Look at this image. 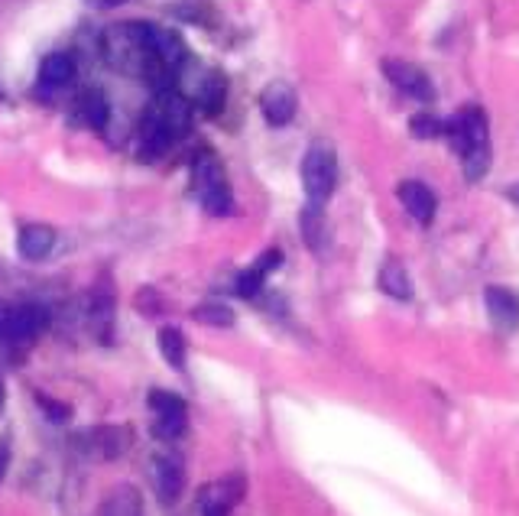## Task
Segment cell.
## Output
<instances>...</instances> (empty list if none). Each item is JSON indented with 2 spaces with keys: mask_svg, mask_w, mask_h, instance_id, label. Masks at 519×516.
<instances>
[{
  "mask_svg": "<svg viewBox=\"0 0 519 516\" xmlns=\"http://www.w3.org/2000/svg\"><path fill=\"white\" fill-rule=\"evenodd\" d=\"M451 147L461 156L464 176L477 182L484 176L490 163V130H487V114L481 108H461L451 121H445V134Z\"/></svg>",
  "mask_w": 519,
  "mask_h": 516,
  "instance_id": "6da1fadb",
  "label": "cell"
},
{
  "mask_svg": "<svg viewBox=\"0 0 519 516\" xmlns=\"http://www.w3.org/2000/svg\"><path fill=\"white\" fill-rule=\"evenodd\" d=\"M192 185L198 202L205 205L208 215H231L234 198H231V185L224 179V169L218 163L215 153H202L192 166Z\"/></svg>",
  "mask_w": 519,
  "mask_h": 516,
  "instance_id": "7a4b0ae2",
  "label": "cell"
},
{
  "mask_svg": "<svg viewBox=\"0 0 519 516\" xmlns=\"http://www.w3.org/2000/svg\"><path fill=\"white\" fill-rule=\"evenodd\" d=\"M302 185H305V195H309L312 205H325L331 192L338 185V160L331 147L325 143H315V147L305 153L302 160Z\"/></svg>",
  "mask_w": 519,
  "mask_h": 516,
  "instance_id": "3957f363",
  "label": "cell"
},
{
  "mask_svg": "<svg viewBox=\"0 0 519 516\" xmlns=\"http://www.w3.org/2000/svg\"><path fill=\"white\" fill-rule=\"evenodd\" d=\"M49 325V312L43 306H33V302H13L0 299V338L4 341H30Z\"/></svg>",
  "mask_w": 519,
  "mask_h": 516,
  "instance_id": "277c9868",
  "label": "cell"
},
{
  "mask_svg": "<svg viewBox=\"0 0 519 516\" xmlns=\"http://www.w3.org/2000/svg\"><path fill=\"white\" fill-rule=\"evenodd\" d=\"M146 114H150L153 121L163 127L172 140H179L185 130L192 127V104L176 88H163V91H159L156 101L150 104V108H146Z\"/></svg>",
  "mask_w": 519,
  "mask_h": 516,
  "instance_id": "5b68a950",
  "label": "cell"
},
{
  "mask_svg": "<svg viewBox=\"0 0 519 516\" xmlns=\"http://www.w3.org/2000/svg\"><path fill=\"white\" fill-rule=\"evenodd\" d=\"M241 497H244V478L241 474H228V478L202 487L198 507H202V516H228L234 504H241Z\"/></svg>",
  "mask_w": 519,
  "mask_h": 516,
  "instance_id": "8992f818",
  "label": "cell"
},
{
  "mask_svg": "<svg viewBox=\"0 0 519 516\" xmlns=\"http://www.w3.org/2000/svg\"><path fill=\"white\" fill-rule=\"evenodd\" d=\"M383 75H387L390 82L409 98H416V101H432L435 98V88L429 82V75H425L419 65L403 62V59H387L383 62Z\"/></svg>",
  "mask_w": 519,
  "mask_h": 516,
  "instance_id": "52a82bcc",
  "label": "cell"
},
{
  "mask_svg": "<svg viewBox=\"0 0 519 516\" xmlns=\"http://www.w3.org/2000/svg\"><path fill=\"white\" fill-rule=\"evenodd\" d=\"M153 484L163 504H176L185 491V465L179 455L163 452L153 458Z\"/></svg>",
  "mask_w": 519,
  "mask_h": 516,
  "instance_id": "ba28073f",
  "label": "cell"
},
{
  "mask_svg": "<svg viewBox=\"0 0 519 516\" xmlns=\"http://www.w3.org/2000/svg\"><path fill=\"white\" fill-rule=\"evenodd\" d=\"M260 111L266 117V124L273 127H286L292 117H296V91H292L286 82H273L263 88L260 95Z\"/></svg>",
  "mask_w": 519,
  "mask_h": 516,
  "instance_id": "9c48e42d",
  "label": "cell"
},
{
  "mask_svg": "<svg viewBox=\"0 0 519 516\" xmlns=\"http://www.w3.org/2000/svg\"><path fill=\"white\" fill-rule=\"evenodd\" d=\"M484 306L490 322H494L500 332H513L519 325V296L507 286H487L484 289Z\"/></svg>",
  "mask_w": 519,
  "mask_h": 516,
  "instance_id": "30bf717a",
  "label": "cell"
},
{
  "mask_svg": "<svg viewBox=\"0 0 519 516\" xmlns=\"http://www.w3.org/2000/svg\"><path fill=\"white\" fill-rule=\"evenodd\" d=\"M396 195H399V202H403V208L419 224H432V218H435V195H432L429 185L416 182V179H406V182H399Z\"/></svg>",
  "mask_w": 519,
  "mask_h": 516,
  "instance_id": "8fae6325",
  "label": "cell"
},
{
  "mask_svg": "<svg viewBox=\"0 0 519 516\" xmlns=\"http://www.w3.org/2000/svg\"><path fill=\"white\" fill-rule=\"evenodd\" d=\"M195 104L202 108L205 114H218L224 108V98H228V82H224L221 72H205L202 78H198V85L192 91Z\"/></svg>",
  "mask_w": 519,
  "mask_h": 516,
  "instance_id": "7c38bea8",
  "label": "cell"
},
{
  "mask_svg": "<svg viewBox=\"0 0 519 516\" xmlns=\"http://www.w3.org/2000/svg\"><path fill=\"white\" fill-rule=\"evenodd\" d=\"M17 247L26 260H43L52 254V247H56V231H52L49 224H26L17 237Z\"/></svg>",
  "mask_w": 519,
  "mask_h": 516,
  "instance_id": "4fadbf2b",
  "label": "cell"
},
{
  "mask_svg": "<svg viewBox=\"0 0 519 516\" xmlns=\"http://www.w3.org/2000/svg\"><path fill=\"white\" fill-rule=\"evenodd\" d=\"M75 114H78V121L88 124L91 130H104V127H108L111 108H108V98H104V91H98V88L82 91V95H78V101H75Z\"/></svg>",
  "mask_w": 519,
  "mask_h": 516,
  "instance_id": "5bb4252c",
  "label": "cell"
},
{
  "mask_svg": "<svg viewBox=\"0 0 519 516\" xmlns=\"http://www.w3.org/2000/svg\"><path fill=\"white\" fill-rule=\"evenodd\" d=\"M75 78V59L69 52H49L39 65V85L46 88H62Z\"/></svg>",
  "mask_w": 519,
  "mask_h": 516,
  "instance_id": "9a60e30c",
  "label": "cell"
},
{
  "mask_svg": "<svg viewBox=\"0 0 519 516\" xmlns=\"http://www.w3.org/2000/svg\"><path fill=\"white\" fill-rule=\"evenodd\" d=\"M101 516H143V497L133 484H121L104 497Z\"/></svg>",
  "mask_w": 519,
  "mask_h": 516,
  "instance_id": "2e32d148",
  "label": "cell"
},
{
  "mask_svg": "<svg viewBox=\"0 0 519 516\" xmlns=\"http://www.w3.org/2000/svg\"><path fill=\"white\" fill-rule=\"evenodd\" d=\"M377 283H380V289L387 296H393V299H399V302H406L409 296H412V283H409V273H406V267L399 260H387L380 267V276H377Z\"/></svg>",
  "mask_w": 519,
  "mask_h": 516,
  "instance_id": "e0dca14e",
  "label": "cell"
},
{
  "mask_svg": "<svg viewBox=\"0 0 519 516\" xmlns=\"http://www.w3.org/2000/svg\"><path fill=\"white\" fill-rule=\"evenodd\" d=\"M159 354H163V361L172 367V370H185V335L179 332L176 325H163L159 328Z\"/></svg>",
  "mask_w": 519,
  "mask_h": 516,
  "instance_id": "ac0fdd59",
  "label": "cell"
},
{
  "mask_svg": "<svg viewBox=\"0 0 519 516\" xmlns=\"http://www.w3.org/2000/svg\"><path fill=\"white\" fill-rule=\"evenodd\" d=\"M302 237H305V244H309L312 250H322L325 241H328V231H325V218H322V205H312L302 211Z\"/></svg>",
  "mask_w": 519,
  "mask_h": 516,
  "instance_id": "d6986e66",
  "label": "cell"
},
{
  "mask_svg": "<svg viewBox=\"0 0 519 516\" xmlns=\"http://www.w3.org/2000/svg\"><path fill=\"white\" fill-rule=\"evenodd\" d=\"M91 439L101 448L104 458H121L130 445V432L127 429H117V426H104L98 432H91Z\"/></svg>",
  "mask_w": 519,
  "mask_h": 516,
  "instance_id": "ffe728a7",
  "label": "cell"
},
{
  "mask_svg": "<svg viewBox=\"0 0 519 516\" xmlns=\"http://www.w3.org/2000/svg\"><path fill=\"white\" fill-rule=\"evenodd\" d=\"M185 432V409H169V413L153 416V435L159 442H176Z\"/></svg>",
  "mask_w": 519,
  "mask_h": 516,
  "instance_id": "44dd1931",
  "label": "cell"
},
{
  "mask_svg": "<svg viewBox=\"0 0 519 516\" xmlns=\"http://www.w3.org/2000/svg\"><path fill=\"white\" fill-rule=\"evenodd\" d=\"M192 319L211 325V328H231L234 325V309L224 306V302H202V306L192 309Z\"/></svg>",
  "mask_w": 519,
  "mask_h": 516,
  "instance_id": "7402d4cb",
  "label": "cell"
},
{
  "mask_svg": "<svg viewBox=\"0 0 519 516\" xmlns=\"http://www.w3.org/2000/svg\"><path fill=\"white\" fill-rule=\"evenodd\" d=\"M111 319H114V299L95 293V299H91V325H95V335H101V341H111Z\"/></svg>",
  "mask_w": 519,
  "mask_h": 516,
  "instance_id": "603a6c76",
  "label": "cell"
},
{
  "mask_svg": "<svg viewBox=\"0 0 519 516\" xmlns=\"http://www.w3.org/2000/svg\"><path fill=\"white\" fill-rule=\"evenodd\" d=\"M263 283H266V276L257 273L254 267H250V270H244L241 276H237L234 293L241 296V299H257V296H260V289H263Z\"/></svg>",
  "mask_w": 519,
  "mask_h": 516,
  "instance_id": "cb8c5ba5",
  "label": "cell"
},
{
  "mask_svg": "<svg viewBox=\"0 0 519 516\" xmlns=\"http://www.w3.org/2000/svg\"><path fill=\"white\" fill-rule=\"evenodd\" d=\"M36 406L43 409L46 419H49V422H56V426H62V422H69V416H72V409H69V406L59 403V400H52V396H46V393H36Z\"/></svg>",
  "mask_w": 519,
  "mask_h": 516,
  "instance_id": "d4e9b609",
  "label": "cell"
},
{
  "mask_svg": "<svg viewBox=\"0 0 519 516\" xmlns=\"http://www.w3.org/2000/svg\"><path fill=\"white\" fill-rule=\"evenodd\" d=\"M412 134L422 137V140H429V137H442L445 134V121H438V117H429V114H419V117H412Z\"/></svg>",
  "mask_w": 519,
  "mask_h": 516,
  "instance_id": "484cf974",
  "label": "cell"
},
{
  "mask_svg": "<svg viewBox=\"0 0 519 516\" xmlns=\"http://www.w3.org/2000/svg\"><path fill=\"white\" fill-rule=\"evenodd\" d=\"M150 409L153 413H169V409H185V400L169 390H153L150 393Z\"/></svg>",
  "mask_w": 519,
  "mask_h": 516,
  "instance_id": "4316f807",
  "label": "cell"
},
{
  "mask_svg": "<svg viewBox=\"0 0 519 516\" xmlns=\"http://www.w3.org/2000/svg\"><path fill=\"white\" fill-rule=\"evenodd\" d=\"M279 263H283V250L270 247V250H263V254L250 263V267H254L257 273H263V276H270L273 270H279Z\"/></svg>",
  "mask_w": 519,
  "mask_h": 516,
  "instance_id": "83f0119b",
  "label": "cell"
},
{
  "mask_svg": "<svg viewBox=\"0 0 519 516\" xmlns=\"http://www.w3.org/2000/svg\"><path fill=\"white\" fill-rule=\"evenodd\" d=\"M10 458H13V452H10V439H0V481H4V474H7V468H10Z\"/></svg>",
  "mask_w": 519,
  "mask_h": 516,
  "instance_id": "f1b7e54d",
  "label": "cell"
},
{
  "mask_svg": "<svg viewBox=\"0 0 519 516\" xmlns=\"http://www.w3.org/2000/svg\"><path fill=\"white\" fill-rule=\"evenodd\" d=\"M91 4H98V7H114V4H121V0H91Z\"/></svg>",
  "mask_w": 519,
  "mask_h": 516,
  "instance_id": "f546056e",
  "label": "cell"
},
{
  "mask_svg": "<svg viewBox=\"0 0 519 516\" xmlns=\"http://www.w3.org/2000/svg\"><path fill=\"white\" fill-rule=\"evenodd\" d=\"M0 403H4V383H0Z\"/></svg>",
  "mask_w": 519,
  "mask_h": 516,
  "instance_id": "4dcf8cb0",
  "label": "cell"
}]
</instances>
